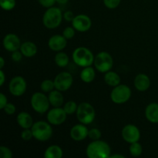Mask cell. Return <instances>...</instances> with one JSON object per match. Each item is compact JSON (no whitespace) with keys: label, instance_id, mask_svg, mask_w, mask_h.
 I'll return each mask as SVG.
<instances>
[{"label":"cell","instance_id":"7","mask_svg":"<svg viewBox=\"0 0 158 158\" xmlns=\"http://www.w3.org/2000/svg\"><path fill=\"white\" fill-rule=\"evenodd\" d=\"M94 64L99 72L105 73L112 69L114 60L109 52L103 51L97 54L94 59Z\"/></svg>","mask_w":158,"mask_h":158},{"label":"cell","instance_id":"31","mask_svg":"<svg viewBox=\"0 0 158 158\" xmlns=\"http://www.w3.org/2000/svg\"><path fill=\"white\" fill-rule=\"evenodd\" d=\"M0 157L1 158H12V152L7 147H0Z\"/></svg>","mask_w":158,"mask_h":158},{"label":"cell","instance_id":"21","mask_svg":"<svg viewBox=\"0 0 158 158\" xmlns=\"http://www.w3.org/2000/svg\"><path fill=\"white\" fill-rule=\"evenodd\" d=\"M19 50L23 53V55L26 57H32L37 53V46L34 43L30 41H27L23 43L21 45Z\"/></svg>","mask_w":158,"mask_h":158},{"label":"cell","instance_id":"24","mask_svg":"<svg viewBox=\"0 0 158 158\" xmlns=\"http://www.w3.org/2000/svg\"><path fill=\"white\" fill-rule=\"evenodd\" d=\"M95 77V70H94V68L91 67V66L84 67L83 70L81 71V73H80V78H81L82 81L86 83H91V82L94 81Z\"/></svg>","mask_w":158,"mask_h":158},{"label":"cell","instance_id":"12","mask_svg":"<svg viewBox=\"0 0 158 158\" xmlns=\"http://www.w3.org/2000/svg\"><path fill=\"white\" fill-rule=\"evenodd\" d=\"M121 135L123 140L129 143L138 142L140 138V130L134 124H127L123 127L121 131Z\"/></svg>","mask_w":158,"mask_h":158},{"label":"cell","instance_id":"18","mask_svg":"<svg viewBox=\"0 0 158 158\" xmlns=\"http://www.w3.org/2000/svg\"><path fill=\"white\" fill-rule=\"evenodd\" d=\"M145 117L152 123H158V103H151L145 109Z\"/></svg>","mask_w":158,"mask_h":158},{"label":"cell","instance_id":"33","mask_svg":"<svg viewBox=\"0 0 158 158\" xmlns=\"http://www.w3.org/2000/svg\"><path fill=\"white\" fill-rule=\"evenodd\" d=\"M120 1L121 0H103V4L108 9H114L120 5Z\"/></svg>","mask_w":158,"mask_h":158},{"label":"cell","instance_id":"27","mask_svg":"<svg viewBox=\"0 0 158 158\" xmlns=\"http://www.w3.org/2000/svg\"><path fill=\"white\" fill-rule=\"evenodd\" d=\"M40 89L43 92L45 93H49L51 91L53 90L55 88V84H54V81L50 80H45L40 84Z\"/></svg>","mask_w":158,"mask_h":158},{"label":"cell","instance_id":"2","mask_svg":"<svg viewBox=\"0 0 158 158\" xmlns=\"http://www.w3.org/2000/svg\"><path fill=\"white\" fill-rule=\"evenodd\" d=\"M63 15L62 11L57 7L48 8L43 17V23L47 29H53L58 27L62 23Z\"/></svg>","mask_w":158,"mask_h":158},{"label":"cell","instance_id":"40","mask_svg":"<svg viewBox=\"0 0 158 158\" xmlns=\"http://www.w3.org/2000/svg\"><path fill=\"white\" fill-rule=\"evenodd\" d=\"M6 80V76L2 69H0V86H2Z\"/></svg>","mask_w":158,"mask_h":158},{"label":"cell","instance_id":"32","mask_svg":"<svg viewBox=\"0 0 158 158\" xmlns=\"http://www.w3.org/2000/svg\"><path fill=\"white\" fill-rule=\"evenodd\" d=\"M75 30L73 27H70V26H68V27L65 28L63 32V35L66 39V40H70L73 37H74L75 35Z\"/></svg>","mask_w":158,"mask_h":158},{"label":"cell","instance_id":"9","mask_svg":"<svg viewBox=\"0 0 158 158\" xmlns=\"http://www.w3.org/2000/svg\"><path fill=\"white\" fill-rule=\"evenodd\" d=\"M27 84L25 79L21 76H16L10 80L9 84V92L15 97L23 95L26 90Z\"/></svg>","mask_w":158,"mask_h":158},{"label":"cell","instance_id":"4","mask_svg":"<svg viewBox=\"0 0 158 158\" xmlns=\"http://www.w3.org/2000/svg\"><path fill=\"white\" fill-rule=\"evenodd\" d=\"M73 60L74 63L81 67L90 66L94 63V57L93 52L86 47H78L73 52Z\"/></svg>","mask_w":158,"mask_h":158},{"label":"cell","instance_id":"36","mask_svg":"<svg viewBox=\"0 0 158 158\" xmlns=\"http://www.w3.org/2000/svg\"><path fill=\"white\" fill-rule=\"evenodd\" d=\"M40 4L45 8H50L54 6L56 1V0H38Z\"/></svg>","mask_w":158,"mask_h":158},{"label":"cell","instance_id":"41","mask_svg":"<svg viewBox=\"0 0 158 158\" xmlns=\"http://www.w3.org/2000/svg\"><path fill=\"white\" fill-rule=\"evenodd\" d=\"M5 65V60L3 57H0V69H2Z\"/></svg>","mask_w":158,"mask_h":158},{"label":"cell","instance_id":"37","mask_svg":"<svg viewBox=\"0 0 158 158\" xmlns=\"http://www.w3.org/2000/svg\"><path fill=\"white\" fill-rule=\"evenodd\" d=\"M23 55L20 50L14 51V52H12V56H11V57H12V60L14 62H20L22 60V59H23Z\"/></svg>","mask_w":158,"mask_h":158},{"label":"cell","instance_id":"42","mask_svg":"<svg viewBox=\"0 0 158 158\" xmlns=\"http://www.w3.org/2000/svg\"><path fill=\"white\" fill-rule=\"evenodd\" d=\"M56 1L57 3L60 5H65L69 2V0H56Z\"/></svg>","mask_w":158,"mask_h":158},{"label":"cell","instance_id":"16","mask_svg":"<svg viewBox=\"0 0 158 158\" xmlns=\"http://www.w3.org/2000/svg\"><path fill=\"white\" fill-rule=\"evenodd\" d=\"M89 130L86 125L80 123V124H76L71 128L70 137L75 141H82L88 137Z\"/></svg>","mask_w":158,"mask_h":158},{"label":"cell","instance_id":"38","mask_svg":"<svg viewBox=\"0 0 158 158\" xmlns=\"http://www.w3.org/2000/svg\"><path fill=\"white\" fill-rule=\"evenodd\" d=\"M74 17H75V15H73V12H71V11H66V12L63 14V18H64V19L67 22H71V23H72Z\"/></svg>","mask_w":158,"mask_h":158},{"label":"cell","instance_id":"17","mask_svg":"<svg viewBox=\"0 0 158 158\" xmlns=\"http://www.w3.org/2000/svg\"><path fill=\"white\" fill-rule=\"evenodd\" d=\"M134 86L140 92H144L149 89L151 86V80L149 77L144 73H140L134 78Z\"/></svg>","mask_w":158,"mask_h":158},{"label":"cell","instance_id":"1","mask_svg":"<svg viewBox=\"0 0 158 158\" xmlns=\"http://www.w3.org/2000/svg\"><path fill=\"white\" fill-rule=\"evenodd\" d=\"M89 158H108L111 155V149L106 142L97 140H92L86 150Z\"/></svg>","mask_w":158,"mask_h":158},{"label":"cell","instance_id":"25","mask_svg":"<svg viewBox=\"0 0 158 158\" xmlns=\"http://www.w3.org/2000/svg\"><path fill=\"white\" fill-rule=\"evenodd\" d=\"M54 60H55L56 64L59 67H66L69 63V59L67 54L60 51V52H58V53L56 54Z\"/></svg>","mask_w":158,"mask_h":158},{"label":"cell","instance_id":"3","mask_svg":"<svg viewBox=\"0 0 158 158\" xmlns=\"http://www.w3.org/2000/svg\"><path fill=\"white\" fill-rule=\"evenodd\" d=\"M31 130L33 134V138L41 142L49 140L53 132L50 123L43 120H40L34 123Z\"/></svg>","mask_w":158,"mask_h":158},{"label":"cell","instance_id":"8","mask_svg":"<svg viewBox=\"0 0 158 158\" xmlns=\"http://www.w3.org/2000/svg\"><path fill=\"white\" fill-rule=\"evenodd\" d=\"M30 103L32 109L39 114H44L47 112L50 104L48 97L40 92L35 93L32 96Z\"/></svg>","mask_w":158,"mask_h":158},{"label":"cell","instance_id":"6","mask_svg":"<svg viewBox=\"0 0 158 158\" xmlns=\"http://www.w3.org/2000/svg\"><path fill=\"white\" fill-rule=\"evenodd\" d=\"M131 97V89L125 84H119L114 87L110 93L111 100L116 104H123L127 102Z\"/></svg>","mask_w":158,"mask_h":158},{"label":"cell","instance_id":"10","mask_svg":"<svg viewBox=\"0 0 158 158\" xmlns=\"http://www.w3.org/2000/svg\"><path fill=\"white\" fill-rule=\"evenodd\" d=\"M55 88L61 92L68 90L73 83V78L71 73L68 72H62L54 79Z\"/></svg>","mask_w":158,"mask_h":158},{"label":"cell","instance_id":"43","mask_svg":"<svg viewBox=\"0 0 158 158\" xmlns=\"http://www.w3.org/2000/svg\"><path fill=\"white\" fill-rule=\"evenodd\" d=\"M110 157L111 158H124L125 157L123 155H120V154H114V155H110Z\"/></svg>","mask_w":158,"mask_h":158},{"label":"cell","instance_id":"13","mask_svg":"<svg viewBox=\"0 0 158 158\" xmlns=\"http://www.w3.org/2000/svg\"><path fill=\"white\" fill-rule=\"evenodd\" d=\"M92 25L90 18L84 14L77 15L72 21V26L78 32H84L89 30Z\"/></svg>","mask_w":158,"mask_h":158},{"label":"cell","instance_id":"5","mask_svg":"<svg viewBox=\"0 0 158 158\" xmlns=\"http://www.w3.org/2000/svg\"><path fill=\"white\" fill-rule=\"evenodd\" d=\"M76 114L79 121L85 125L92 123L96 117V112L94 106L86 102H83L78 105Z\"/></svg>","mask_w":158,"mask_h":158},{"label":"cell","instance_id":"15","mask_svg":"<svg viewBox=\"0 0 158 158\" xmlns=\"http://www.w3.org/2000/svg\"><path fill=\"white\" fill-rule=\"evenodd\" d=\"M67 45V40L63 35H54L49 38L48 41V46L49 49L55 52H60L66 48Z\"/></svg>","mask_w":158,"mask_h":158},{"label":"cell","instance_id":"28","mask_svg":"<svg viewBox=\"0 0 158 158\" xmlns=\"http://www.w3.org/2000/svg\"><path fill=\"white\" fill-rule=\"evenodd\" d=\"M77 108H78V105L76 103V102L72 101V100L66 102L63 106V109L66 111L67 115H71L77 112Z\"/></svg>","mask_w":158,"mask_h":158},{"label":"cell","instance_id":"23","mask_svg":"<svg viewBox=\"0 0 158 158\" xmlns=\"http://www.w3.org/2000/svg\"><path fill=\"white\" fill-rule=\"evenodd\" d=\"M63 155V150L58 145H51L44 153L45 158H61Z\"/></svg>","mask_w":158,"mask_h":158},{"label":"cell","instance_id":"34","mask_svg":"<svg viewBox=\"0 0 158 158\" xmlns=\"http://www.w3.org/2000/svg\"><path fill=\"white\" fill-rule=\"evenodd\" d=\"M21 137L24 141H29L33 137L32 131L31 128L29 129H23V132L21 133Z\"/></svg>","mask_w":158,"mask_h":158},{"label":"cell","instance_id":"19","mask_svg":"<svg viewBox=\"0 0 158 158\" xmlns=\"http://www.w3.org/2000/svg\"><path fill=\"white\" fill-rule=\"evenodd\" d=\"M16 121L23 129H29L33 125L32 117L27 112L19 113L16 117Z\"/></svg>","mask_w":158,"mask_h":158},{"label":"cell","instance_id":"14","mask_svg":"<svg viewBox=\"0 0 158 158\" xmlns=\"http://www.w3.org/2000/svg\"><path fill=\"white\" fill-rule=\"evenodd\" d=\"M20 39L14 33H9L5 35L3 39V46L9 52H14L19 50L21 47Z\"/></svg>","mask_w":158,"mask_h":158},{"label":"cell","instance_id":"30","mask_svg":"<svg viewBox=\"0 0 158 158\" xmlns=\"http://www.w3.org/2000/svg\"><path fill=\"white\" fill-rule=\"evenodd\" d=\"M101 131L99 129H97V128H92V129L89 130L88 137L92 140H100V137H101Z\"/></svg>","mask_w":158,"mask_h":158},{"label":"cell","instance_id":"22","mask_svg":"<svg viewBox=\"0 0 158 158\" xmlns=\"http://www.w3.org/2000/svg\"><path fill=\"white\" fill-rule=\"evenodd\" d=\"M104 81L108 86L115 87L120 83V77L116 72L110 70L105 73Z\"/></svg>","mask_w":158,"mask_h":158},{"label":"cell","instance_id":"39","mask_svg":"<svg viewBox=\"0 0 158 158\" xmlns=\"http://www.w3.org/2000/svg\"><path fill=\"white\" fill-rule=\"evenodd\" d=\"M8 103V100L5 94H0V109L3 110Z\"/></svg>","mask_w":158,"mask_h":158},{"label":"cell","instance_id":"11","mask_svg":"<svg viewBox=\"0 0 158 158\" xmlns=\"http://www.w3.org/2000/svg\"><path fill=\"white\" fill-rule=\"evenodd\" d=\"M66 117L67 114L64 109L60 106V107H54L49 110L46 115V119L50 124L57 126L64 123L66 120Z\"/></svg>","mask_w":158,"mask_h":158},{"label":"cell","instance_id":"20","mask_svg":"<svg viewBox=\"0 0 158 158\" xmlns=\"http://www.w3.org/2000/svg\"><path fill=\"white\" fill-rule=\"evenodd\" d=\"M48 98H49L50 104L54 107H60L63 104V101H64L62 92L56 89L49 93Z\"/></svg>","mask_w":158,"mask_h":158},{"label":"cell","instance_id":"26","mask_svg":"<svg viewBox=\"0 0 158 158\" xmlns=\"http://www.w3.org/2000/svg\"><path fill=\"white\" fill-rule=\"evenodd\" d=\"M129 151L133 157H137L141 155L142 152H143V148H142L141 144L139 142H134V143H131Z\"/></svg>","mask_w":158,"mask_h":158},{"label":"cell","instance_id":"29","mask_svg":"<svg viewBox=\"0 0 158 158\" xmlns=\"http://www.w3.org/2000/svg\"><path fill=\"white\" fill-rule=\"evenodd\" d=\"M0 6L2 9L10 11L15 6V0H0Z\"/></svg>","mask_w":158,"mask_h":158},{"label":"cell","instance_id":"35","mask_svg":"<svg viewBox=\"0 0 158 158\" xmlns=\"http://www.w3.org/2000/svg\"><path fill=\"white\" fill-rule=\"evenodd\" d=\"M3 110L5 111L6 114L8 115H12L15 113V110H16V108H15V105L12 104L11 103H8L6 105V106L4 107Z\"/></svg>","mask_w":158,"mask_h":158}]
</instances>
